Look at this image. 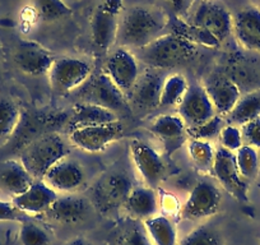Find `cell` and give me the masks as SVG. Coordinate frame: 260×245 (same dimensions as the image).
Wrapping results in <instances>:
<instances>
[{
  "label": "cell",
  "instance_id": "cell-31",
  "mask_svg": "<svg viewBox=\"0 0 260 245\" xmlns=\"http://www.w3.org/2000/svg\"><path fill=\"white\" fill-rule=\"evenodd\" d=\"M235 160L240 174L246 181L256 179L260 171V159L256 148L244 144L235 152Z\"/></svg>",
  "mask_w": 260,
  "mask_h": 245
},
{
  "label": "cell",
  "instance_id": "cell-9",
  "mask_svg": "<svg viewBox=\"0 0 260 245\" xmlns=\"http://www.w3.org/2000/svg\"><path fill=\"white\" fill-rule=\"evenodd\" d=\"M124 136V127L119 120L101 126L74 129L69 134L73 146L89 154H99Z\"/></svg>",
  "mask_w": 260,
  "mask_h": 245
},
{
  "label": "cell",
  "instance_id": "cell-26",
  "mask_svg": "<svg viewBox=\"0 0 260 245\" xmlns=\"http://www.w3.org/2000/svg\"><path fill=\"white\" fill-rule=\"evenodd\" d=\"M260 116V89L241 95L232 111L224 117L227 124L241 127L250 120Z\"/></svg>",
  "mask_w": 260,
  "mask_h": 245
},
{
  "label": "cell",
  "instance_id": "cell-36",
  "mask_svg": "<svg viewBox=\"0 0 260 245\" xmlns=\"http://www.w3.org/2000/svg\"><path fill=\"white\" fill-rule=\"evenodd\" d=\"M19 241L22 245H49L50 237L41 226L24 220L19 229Z\"/></svg>",
  "mask_w": 260,
  "mask_h": 245
},
{
  "label": "cell",
  "instance_id": "cell-27",
  "mask_svg": "<svg viewBox=\"0 0 260 245\" xmlns=\"http://www.w3.org/2000/svg\"><path fill=\"white\" fill-rule=\"evenodd\" d=\"M143 224L153 245H177L176 226L167 216L156 215Z\"/></svg>",
  "mask_w": 260,
  "mask_h": 245
},
{
  "label": "cell",
  "instance_id": "cell-19",
  "mask_svg": "<svg viewBox=\"0 0 260 245\" xmlns=\"http://www.w3.org/2000/svg\"><path fill=\"white\" fill-rule=\"evenodd\" d=\"M91 203L82 196L64 194L57 196L46 216L62 225H77L88 216Z\"/></svg>",
  "mask_w": 260,
  "mask_h": 245
},
{
  "label": "cell",
  "instance_id": "cell-25",
  "mask_svg": "<svg viewBox=\"0 0 260 245\" xmlns=\"http://www.w3.org/2000/svg\"><path fill=\"white\" fill-rule=\"evenodd\" d=\"M119 120V116L112 110L88 102H77L73 107V115L69 121L71 132L86 127L101 126Z\"/></svg>",
  "mask_w": 260,
  "mask_h": 245
},
{
  "label": "cell",
  "instance_id": "cell-17",
  "mask_svg": "<svg viewBox=\"0 0 260 245\" xmlns=\"http://www.w3.org/2000/svg\"><path fill=\"white\" fill-rule=\"evenodd\" d=\"M59 194L50 188L44 180H35L24 193L13 197L12 204L27 216L45 215Z\"/></svg>",
  "mask_w": 260,
  "mask_h": 245
},
{
  "label": "cell",
  "instance_id": "cell-12",
  "mask_svg": "<svg viewBox=\"0 0 260 245\" xmlns=\"http://www.w3.org/2000/svg\"><path fill=\"white\" fill-rule=\"evenodd\" d=\"M177 115L184 120L187 128L201 126L216 116V110L203 84H189L177 106Z\"/></svg>",
  "mask_w": 260,
  "mask_h": 245
},
{
  "label": "cell",
  "instance_id": "cell-22",
  "mask_svg": "<svg viewBox=\"0 0 260 245\" xmlns=\"http://www.w3.org/2000/svg\"><path fill=\"white\" fill-rule=\"evenodd\" d=\"M162 83H164V79L157 72L147 71L141 73L133 89L130 91V99L139 109H157L159 107Z\"/></svg>",
  "mask_w": 260,
  "mask_h": 245
},
{
  "label": "cell",
  "instance_id": "cell-18",
  "mask_svg": "<svg viewBox=\"0 0 260 245\" xmlns=\"http://www.w3.org/2000/svg\"><path fill=\"white\" fill-rule=\"evenodd\" d=\"M203 86L219 116L226 117L241 97L239 86L222 74L209 76Z\"/></svg>",
  "mask_w": 260,
  "mask_h": 245
},
{
  "label": "cell",
  "instance_id": "cell-11",
  "mask_svg": "<svg viewBox=\"0 0 260 245\" xmlns=\"http://www.w3.org/2000/svg\"><path fill=\"white\" fill-rule=\"evenodd\" d=\"M191 24L213 36L219 45L232 34L234 17L222 4L216 2H202L192 14Z\"/></svg>",
  "mask_w": 260,
  "mask_h": 245
},
{
  "label": "cell",
  "instance_id": "cell-16",
  "mask_svg": "<svg viewBox=\"0 0 260 245\" xmlns=\"http://www.w3.org/2000/svg\"><path fill=\"white\" fill-rule=\"evenodd\" d=\"M86 175L81 165L74 160L64 157L54 165L42 177L45 182L56 193L69 194L83 186Z\"/></svg>",
  "mask_w": 260,
  "mask_h": 245
},
{
  "label": "cell",
  "instance_id": "cell-14",
  "mask_svg": "<svg viewBox=\"0 0 260 245\" xmlns=\"http://www.w3.org/2000/svg\"><path fill=\"white\" fill-rule=\"evenodd\" d=\"M132 161L146 187L154 189L165 176V164L161 155L149 144L133 139L129 144Z\"/></svg>",
  "mask_w": 260,
  "mask_h": 245
},
{
  "label": "cell",
  "instance_id": "cell-21",
  "mask_svg": "<svg viewBox=\"0 0 260 245\" xmlns=\"http://www.w3.org/2000/svg\"><path fill=\"white\" fill-rule=\"evenodd\" d=\"M232 32L244 49L260 52V9L246 7L237 12Z\"/></svg>",
  "mask_w": 260,
  "mask_h": 245
},
{
  "label": "cell",
  "instance_id": "cell-3",
  "mask_svg": "<svg viewBox=\"0 0 260 245\" xmlns=\"http://www.w3.org/2000/svg\"><path fill=\"white\" fill-rule=\"evenodd\" d=\"M68 147L57 133H47L27 144L19 161L35 180H42L56 162L67 157Z\"/></svg>",
  "mask_w": 260,
  "mask_h": 245
},
{
  "label": "cell",
  "instance_id": "cell-2",
  "mask_svg": "<svg viewBox=\"0 0 260 245\" xmlns=\"http://www.w3.org/2000/svg\"><path fill=\"white\" fill-rule=\"evenodd\" d=\"M137 59L152 69H170L187 63L197 52L194 44L175 32L164 34L137 50Z\"/></svg>",
  "mask_w": 260,
  "mask_h": 245
},
{
  "label": "cell",
  "instance_id": "cell-41",
  "mask_svg": "<svg viewBox=\"0 0 260 245\" xmlns=\"http://www.w3.org/2000/svg\"><path fill=\"white\" fill-rule=\"evenodd\" d=\"M65 245H92L88 240H86L84 237H74V239L69 240Z\"/></svg>",
  "mask_w": 260,
  "mask_h": 245
},
{
  "label": "cell",
  "instance_id": "cell-37",
  "mask_svg": "<svg viewBox=\"0 0 260 245\" xmlns=\"http://www.w3.org/2000/svg\"><path fill=\"white\" fill-rule=\"evenodd\" d=\"M218 141L222 148L227 149V151L236 152L240 147L244 146V142H242V134L240 127L232 126V124H224V127L222 128L221 133L218 136Z\"/></svg>",
  "mask_w": 260,
  "mask_h": 245
},
{
  "label": "cell",
  "instance_id": "cell-23",
  "mask_svg": "<svg viewBox=\"0 0 260 245\" xmlns=\"http://www.w3.org/2000/svg\"><path fill=\"white\" fill-rule=\"evenodd\" d=\"M34 181L35 179L19 160L0 161V191L17 197L24 193Z\"/></svg>",
  "mask_w": 260,
  "mask_h": 245
},
{
  "label": "cell",
  "instance_id": "cell-15",
  "mask_svg": "<svg viewBox=\"0 0 260 245\" xmlns=\"http://www.w3.org/2000/svg\"><path fill=\"white\" fill-rule=\"evenodd\" d=\"M13 60L22 73L31 77H40L49 73L55 57L39 42L23 40L16 46Z\"/></svg>",
  "mask_w": 260,
  "mask_h": 245
},
{
  "label": "cell",
  "instance_id": "cell-4",
  "mask_svg": "<svg viewBox=\"0 0 260 245\" xmlns=\"http://www.w3.org/2000/svg\"><path fill=\"white\" fill-rule=\"evenodd\" d=\"M134 186L126 172L114 171L99 180L93 189V206L104 216L124 208Z\"/></svg>",
  "mask_w": 260,
  "mask_h": 245
},
{
  "label": "cell",
  "instance_id": "cell-1",
  "mask_svg": "<svg viewBox=\"0 0 260 245\" xmlns=\"http://www.w3.org/2000/svg\"><path fill=\"white\" fill-rule=\"evenodd\" d=\"M167 23V16L158 9L132 7L120 17L116 44L127 50H139L162 36Z\"/></svg>",
  "mask_w": 260,
  "mask_h": 245
},
{
  "label": "cell",
  "instance_id": "cell-20",
  "mask_svg": "<svg viewBox=\"0 0 260 245\" xmlns=\"http://www.w3.org/2000/svg\"><path fill=\"white\" fill-rule=\"evenodd\" d=\"M149 131L157 137L169 154L176 151L187 137V127L179 115L164 114L152 121Z\"/></svg>",
  "mask_w": 260,
  "mask_h": 245
},
{
  "label": "cell",
  "instance_id": "cell-39",
  "mask_svg": "<svg viewBox=\"0 0 260 245\" xmlns=\"http://www.w3.org/2000/svg\"><path fill=\"white\" fill-rule=\"evenodd\" d=\"M0 221H24V215L21 213L12 202L2 201L0 199Z\"/></svg>",
  "mask_w": 260,
  "mask_h": 245
},
{
  "label": "cell",
  "instance_id": "cell-28",
  "mask_svg": "<svg viewBox=\"0 0 260 245\" xmlns=\"http://www.w3.org/2000/svg\"><path fill=\"white\" fill-rule=\"evenodd\" d=\"M114 245H153L144 224L139 220H126L116 231Z\"/></svg>",
  "mask_w": 260,
  "mask_h": 245
},
{
  "label": "cell",
  "instance_id": "cell-32",
  "mask_svg": "<svg viewBox=\"0 0 260 245\" xmlns=\"http://www.w3.org/2000/svg\"><path fill=\"white\" fill-rule=\"evenodd\" d=\"M21 110L9 100L0 99V138H9L18 129Z\"/></svg>",
  "mask_w": 260,
  "mask_h": 245
},
{
  "label": "cell",
  "instance_id": "cell-35",
  "mask_svg": "<svg viewBox=\"0 0 260 245\" xmlns=\"http://www.w3.org/2000/svg\"><path fill=\"white\" fill-rule=\"evenodd\" d=\"M181 245H223V241L216 230L202 225L190 231L182 239Z\"/></svg>",
  "mask_w": 260,
  "mask_h": 245
},
{
  "label": "cell",
  "instance_id": "cell-29",
  "mask_svg": "<svg viewBox=\"0 0 260 245\" xmlns=\"http://www.w3.org/2000/svg\"><path fill=\"white\" fill-rule=\"evenodd\" d=\"M187 152L192 165L199 171L204 174H212L214 157H216V148L212 142L190 139L187 142Z\"/></svg>",
  "mask_w": 260,
  "mask_h": 245
},
{
  "label": "cell",
  "instance_id": "cell-5",
  "mask_svg": "<svg viewBox=\"0 0 260 245\" xmlns=\"http://www.w3.org/2000/svg\"><path fill=\"white\" fill-rule=\"evenodd\" d=\"M122 0H102L94 9L91 21L92 44L99 51L107 52L116 44Z\"/></svg>",
  "mask_w": 260,
  "mask_h": 245
},
{
  "label": "cell",
  "instance_id": "cell-33",
  "mask_svg": "<svg viewBox=\"0 0 260 245\" xmlns=\"http://www.w3.org/2000/svg\"><path fill=\"white\" fill-rule=\"evenodd\" d=\"M35 9L45 22L59 21L73 13V9L67 6L64 0H35Z\"/></svg>",
  "mask_w": 260,
  "mask_h": 245
},
{
  "label": "cell",
  "instance_id": "cell-30",
  "mask_svg": "<svg viewBox=\"0 0 260 245\" xmlns=\"http://www.w3.org/2000/svg\"><path fill=\"white\" fill-rule=\"evenodd\" d=\"M187 87L189 83L182 74L174 73L167 76L162 83L159 107L179 106Z\"/></svg>",
  "mask_w": 260,
  "mask_h": 245
},
{
  "label": "cell",
  "instance_id": "cell-38",
  "mask_svg": "<svg viewBox=\"0 0 260 245\" xmlns=\"http://www.w3.org/2000/svg\"><path fill=\"white\" fill-rule=\"evenodd\" d=\"M244 144L254 148H260V116L250 120L246 124L240 127Z\"/></svg>",
  "mask_w": 260,
  "mask_h": 245
},
{
  "label": "cell",
  "instance_id": "cell-42",
  "mask_svg": "<svg viewBox=\"0 0 260 245\" xmlns=\"http://www.w3.org/2000/svg\"><path fill=\"white\" fill-rule=\"evenodd\" d=\"M202 2H209V0H202Z\"/></svg>",
  "mask_w": 260,
  "mask_h": 245
},
{
  "label": "cell",
  "instance_id": "cell-24",
  "mask_svg": "<svg viewBox=\"0 0 260 245\" xmlns=\"http://www.w3.org/2000/svg\"><path fill=\"white\" fill-rule=\"evenodd\" d=\"M124 208L132 219L146 221L158 212V197L154 189L149 187H134L125 202Z\"/></svg>",
  "mask_w": 260,
  "mask_h": 245
},
{
  "label": "cell",
  "instance_id": "cell-7",
  "mask_svg": "<svg viewBox=\"0 0 260 245\" xmlns=\"http://www.w3.org/2000/svg\"><path fill=\"white\" fill-rule=\"evenodd\" d=\"M92 76V67L78 57L55 59L47 73L50 86L57 94H68L83 86Z\"/></svg>",
  "mask_w": 260,
  "mask_h": 245
},
{
  "label": "cell",
  "instance_id": "cell-34",
  "mask_svg": "<svg viewBox=\"0 0 260 245\" xmlns=\"http://www.w3.org/2000/svg\"><path fill=\"white\" fill-rule=\"evenodd\" d=\"M224 124H226L224 117L216 115V116H213L208 121L201 124V126L187 128V137H190V139L212 142L213 139L218 138Z\"/></svg>",
  "mask_w": 260,
  "mask_h": 245
},
{
  "label": "cell",
  "instance_id": "cell-13",
  "mask_svg": "<svg viewBox=\"0 0 260 245\" xmlns=\"http://www.w3.org/2000/svg\"><path fill=\"white\" fill-rule=\"evenodd\" d=\"M104 72L122 94H130L141 76L139 62L130 50L119 47L107 59Z\"/></svg>",
  "mask_w": 260,
  "mask_h": 245
},
{
  "label": "cell",
  "instance_id": "cell-40",
  "mask_svg": "<svg viewBox=\"0 0 260 245\" xmlns=\"http://www.w3.org/2000/svg\"><path fill=\"white\" fill-rule=\"evenodd\" d=\"M177 16H184L191 6V0H169Z\"/></svg>",
  "mask_w": 260,
  "mask_h": 245
},
{
  "label": "cell",
  "instance_id": "cell-10",
  "mask_svg": "<svg viewBox=\"0 0 260 245\" xmlns=\"http://www.w3.org/2000/svg\"><path fill=\"white\" fill-rule=\"evenodd\" d=\"M82 102L99 105L112 111H119L126 107V97L105 72L92 76L82 86L79 94Z\"/></svg>",
  "mask_w": 260,
  "mask_h": 245
},
{
  "label": "cell",
  "instance_id": "cell-6",
  "mask_svg": "<svg viewBox=\"0 0 260 245\" xmlns=\"http://www.w3.org/2000/svg\"><path fill=\"white\" fill-rule=\"evenodd\" d=\"M222 194L218 187L208 180H199L180 208V219L201 221L214 216L221 207Z\"/></svg>",
  "mask_w": 260,
  "mask_h": 245
},
{
  "label": "cell",
  "instance_id": "cell-8",
  "mask_svg": "<svg viewBox=\"0 0 260 245\" xmlns=\"http://www.w3.org/2000/svg\"><path fill=\"white\" fill-rule=\"evenodd\" d=\"M212 174L219 182V186L236 201L241 203L249 202V181L240 174L234 152L227 151L222 147L217 148Z\"/></svg>",
  "mask_w": 260,
  "mask_h": 245
}]
</instances>
